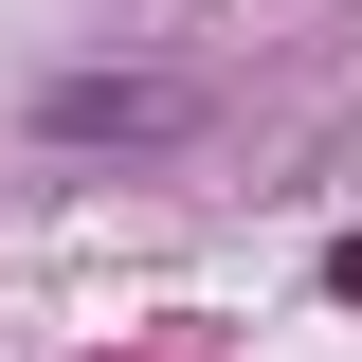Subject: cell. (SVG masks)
Here are the masks:
<instances>
[{
	"mask_svg": "<svg viewBox=\"0 0 362 362\" xmlns=\"http://www.w3.org/2000/svg\"><path fill=\"white\" fill-rule=\"evenodd\" d=\"M181 127H199L181 73H54L37 90V145H181Z\"/></svg>",
	"mask_w": 362,
	"mask_h": 362,
	"instance_id": "6da1fadb",
	"label": "cell"
}]
</instances>
